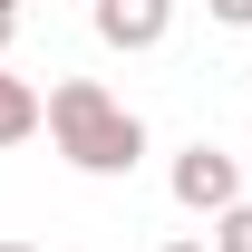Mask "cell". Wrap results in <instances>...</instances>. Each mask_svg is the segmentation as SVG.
I'll return each mask as SVG.
<instances>
[{"label": "cell", "instance_id": "6da1fadb", "mask_svg": "<svg viewBox=\"0 0 252 252\" xmlns=\"http://www.w3.org/2000/svg\"><path fill=\"white\" fill-rule=\"evenodd\" d=\"M49 146H59L78 175H136L146 117H136L117 88H97V78H59V88H49Z\"/></svg>", "mask_w": 252, "mask_h": 252}, {"label": "cell", "instance_id": "7a4b0ae2", "mask_svg": "<svg viewBox=\"0 0 252 252\" xmlns=\"http://www.w3.org/2000/svg\"><path fill=\"white\" fill-rule=\"evenodd\" d=\"M165 185H175V204H185V214H233V204H243V156H223V146H204V136H194L185 156H175V175H165Z\"/></svg>", "mask_w": 252, "mask_h": 252}, {"label": "cell", "instance_id": "3957f363", "mask_svg": "<svg viewBox=\"0 0 252 252\" xmlns=\"http://www.w3.org/2000/svg\"><path fill=\"white\" fill-rule=\"evenodd\" d=\"M88 20H97V39L107 49H165V30H175V0H88Z\"/></svg>", "mask_w": 252, "mask_h": 252}, {"label": "cell", "instance_id": "277c9868", "mask_svg": "<svg viewBox=\"0 0 252 252\" xmlns=\"http://www.w3.org/2000/svg\"><path fill=\"white\" fill-rule=\"evenodd\" d=\"M39 126H49V97L30 78H10V59H0V146H30Z\"/></svg>", "mask_w": 252, "mask_h": 252}, {"label": "cell", "instance_id": "5b68a950", "mask_svg": "<svg viewBox=\"0 0 252 252\" xmlns=\"http://www.w3.org/2000/svg\"><path fill=\"white\" fill-rule=\"evenodd\" d=\"M214 252H252V194L233 204V214H214Z\"/></svg>", "mask_w": 252, "mask_h": 252}, {"label": "cell", "instance_id": "8992f818", "mask_svg": "<svg viewBox=\"0 0 252 252\" xmlns=\"http://www.w3.org/2000/svg\"><path fill=\"white\" fill-rule=\"evenodd\" d=\"M204 10H214L223 30H252V0H204Z\"/></svg>", "mask_w": 252, "mask_h": 252}, {"label": "cell", "instance_id": "52a82bcc", "mask_svg": "<svg viewBox=\"0 0 252 252\" xmlns=\"http://www.w3.org/2000/svg\"><path fill=\"white\" fill-rule=\"evenodd\" d=\"M165 252H214V233H175V243H165Z\"/></svg>", "mask_w": 252, "mask_h": 252}, {"label": "cell", "instance_id": "ba28073f", "mask_svg": "<svg viewBox=\"0 0 252 252\" xmlns=\"http://www.w3.org/2000/svg\"><path fill=\"white\" fill-rule=\"evenodd\" d=\"M10 30H20V10H0V59H10Z\"/></svg>", "mask_w": 252, "mask_h": 252}, {"label": "cell", "instance_id": "9c48e42d", "mask_svg": "<svg viewBox=\"0 0 252 252\" xmlns=\"http://www.w3.org/2000/svg\"><path fill=\"white\" fill-rule=\"evenodd\" d=\"M0 252H39V243H30V233H10V243H0Z\"/></svg>", "mask_w": 252, "mask_h": 252}]
</instances>
